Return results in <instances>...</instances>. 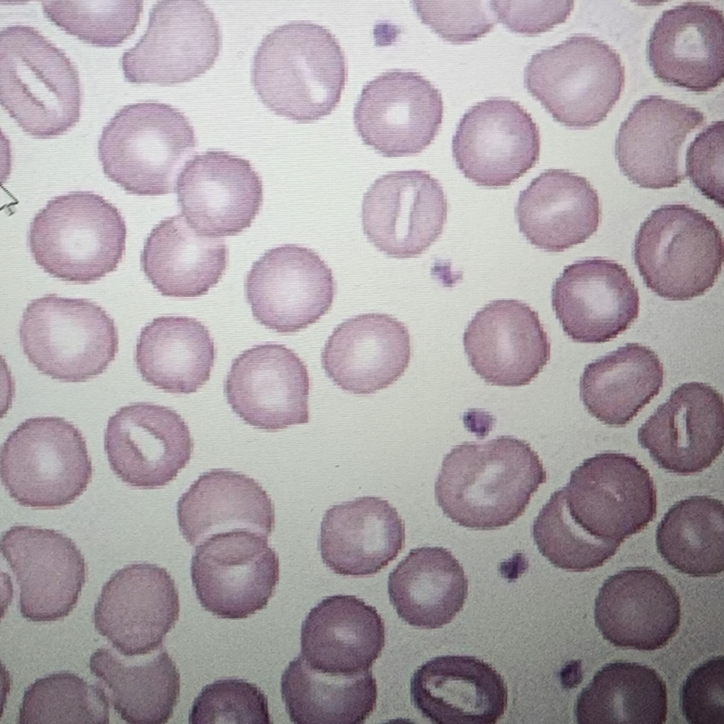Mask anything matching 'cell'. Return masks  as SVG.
Masks as SVG:
<instances>
[{
    "instance_id": "obj_10",
    "label": "cell",
    "mask_w": 724,
    "mask_h": 724,
    "mask_svg": "<svg viewBox=\"0 0 724 724\" xmlns=\"http://www.w3.org/2000/svg\"><path fill=\"white\" fill-rule=\"evenodd\" d=\"M568 510L592 535L620 544L640 532L657 513L648 470L635 457L604 452L585 460L563 488Z\"/></svg>"
},
{
    "instance_id": "obj_29",
    "label": "cell",
    "mask_w": 724,
    "mask_h": 724,
    "mask_svg": "<svg viewBox=\"0 0 724 724\" xmlns=\"http://www.w3.org/2000/svg\"><path fill=\"white\" fill-rule=\"evenodd\" d=\"M410 694L421 715L438 724H494L508 703L501 675L489 663L469 655L428 660L414 672Z\"/></svg>"
},
{
    "instance_id": "obj_4",
    "label": "cell",
    "mask_w": 724,
    "mask_h": 724,
    "mask_svg": "<svg viewBox=\"0 0 724 724\" xmlns=\"http://www.w3.org/2000/svg\"><path fill=\"white\" fill-rule=\"evenodd\" d=\"M126 237L125 221L112 204L93 192L76 191L54 197L36 214L28 243L45 272L89 284L117 269Z\"/></svg>"
},
{
    "instance_id": "obj_40",
    "label": "cell",
    "mask_w": 724,
    "mask_h": 724,
    "mask_svg": "<svg viewBox=\"0 0 724 724\" xmlns=\"http://www.w3.org/2000/svg\"><path fill=\"white\" fill-rule=\"evenodd\" d=\"M578 723H665V682L654 669L617 661L603 666L579 694L574 709Z\"/></svg>"
},
{
    "instance_id": "obj_18",
    "label": "cell",
    "mask_w": 724,
    "mask_h": 724,
    "mask_svg": "<svg viewBox=\"0 0 724 724\" xmlns=\"http://www.w3.org/2000/svg\"><path fill=\"white\" fill-rule=\"evenodd\" d=\"M20 588V611L34 622L54 621L76 607L87 567L74 542L52 529L15 525L1 540Z\"/></svg>"
},
{
    "instance_id": "obj_15",
    "label": "cell",
    "mask_w": 724,
    "mask_h": 724,
    "mask_svg": "<svg viewBox=\"0 0 724 724\" xmlns=\"http://www.w3.org/2000/svg\"><path fill=\"white\" fill-rule=\"evenodd\" d=\"M443 114L439 90L414 71H390L365 84L354 109L362 141L385 157L422 152L434 140Z\"/></svg>"
},
{
    "instance_id": "obj_17",
    "label": "cell",
    "mask_w": 724,
    "mask_h": 724,
    "mask_svg": "<svg viewBox=\"0 0 724 724\" xmlns=\"http://www.w3.org/2000/svg\"><path fill=\"white\" fill-rule=\"evenodd\" d=\"M179 612L178 591L167 570L133 564L115 571L104 584L93 622L120 655L133 657L162 646Z\"/></svg>"
},
{
    "instance_id": "obj_39",
    "label": "cell",
    "mask_w": 724,
    "mask_h": 724,
    "mask_svg": "<svg viewBox=\"0 0 724 724\" xmlns=\"http://www.w3.org/2000/svg\"><path fill=\"white\" fill-rule=\"evenodd\" d=\"M281 693L291 721L297 724L363 723L373 712L378 695L371 670L325 673L301 655L284 671Z\"/></svg>"
},
{
    "instance_id": "obj_38",
    "label": "cell",
    "mask_w": 724,
    "mask_h": 724,
    "mask_svg": "<svg viewBox=\"0 0 724 724\" xmlns=\"http://www.w3.org/2000/svg\"><path fill=\"white\" fill-rule=\"evenodd\" d=\"M663 378L662 364L654 351L628 343L585 366L580 397L590 415L621 427L658 395Z\"/></svg>"
},
{
    "instance_id": "obj_24",
    "label": "cell",
    "mask_w": 724,
    "mask_h": 724,
    "mask_svg": "<svg viewBox=\"0 0 724 724\" xmlns=\"http://www.w3.org/2000/svg\"><path fill=\"white\" fill-rule=\"evenodd\" d=\"M722 395L708 384L677 387L638 428V440L662 469L678 475L703 472L722 453Z\"/></svg>"
},
{
    "instance_id": "obj_9",
    "label": "cell",
    "mask_w": 724,
    "mask_h": 724,
    "mask_svg": "<svg viewBox=\"0 0 724 724\" xmlns=\"http://www.w3.org/2000/svg\"><path fill=\"white\" fill-rule=\"evenodd\" d=\"M28 361L45 375L81 383L103 373L118 351L113 319L95 303L47 294L33 300L19 325Z\"/></svg>"
},
{
    "instance_id": "obj_31",
    "label": "cell",
    "mask_w": 724,
    "mask_h": 724,
    "mask_svg": "<svg viewBox=\"0 0 724 724\" xmlns=\"http://www.w3.org/2000/svg\"><path fill=\"white\" fill-rule=\"evenodd\" d=\"M598 194L584 177L547 169L520 191L515 216L520 232L536 247L560 252L584 243L597 230Z\"/></svg>"
},
{
    "instance_id": "obj_13",
    "label": "cell",
    "mask_w": 724,
    "mask_h": 724,
    "mask_svg": "<svg viewBox=\"0 0 724 724\" xmlns=\"http://www.w3.org/2000/svg\"><path fill=\"white\" fill-rule=\"evenodd\" d=\"M245 295L255 320L278 333H294L316 322L336 292L332 269L310 248L272 247L253 262Z\"/></svg>"
},
{
    "instance_id": "obj_5",
    "label": "cell",
    "mask_w": 724,
    "mask_h": 724,
    "mask_svg": "<svg viewBox=\"0 0 724 724\" xmlns=\"http://www.w3.org/2000/svg\"><path fill=\"white\" fill-rule=\"evenodd\" d=\"M197 146L194 128L182 112L144 102L115 115L102 131L98 151L111 181L129 194L158 196L175 192L182 165Z\"/></svg>"
},
{
    "instance_id": "obj_20",
    "label": "cell",
    "mask_w": 724,
    "mask_h": 724,
    "mask_svg": "<svg viewBox=\"0 0 724 724\" xmlns=\"http://www.w3.org/2000/svg\"><path fill=\"white\" fill-rule=\"evenodd\" d=\"M310 385L307 366L296 352L266 343L232 361L224 394L245 423L274 432L309 421Z\"/></svg>"
},
{
    "instance_id": "obj_2",
    "label": "cell",
    "mask_w": 724,
    "mask_h": 724,
    "mask_svg": "<svg viewBox=\"0 0 724 724\" xmlns=\"http://www.w3.org/2000/svg\"><path fill=\"white\" fill-rule=\"evenodd\" d=\"M345 54L325 27L307 21L278 26L258 46L251 80L275 114L308 123L329 115L347 80Z\"/></svg>"
},
{
    "instance_id": "obj_16",
    "label": "cell",
    "mask_w": 724,
    "mask_h": 724,
    "mask_svg": "<svg viewBox=\"0 0 724 724\" xmlns=\"http://www.w3.org/2000/svg\"><path fill=\"white\" fill-rule=\"evenodd\" d=\"M448 202L439 181L421 170L389 172L363 194V233L375 248L397 259L416 257L441 235Z\"/></svg>"
},
{
    "instance_id": "obj_47",
    "label": "cell",
    "mask_w": 724,
    "mask_h": 724,
    "mask_svg": "<svg viewBox=\"0 0 724 724\" xmlns=\"http://www.w3.org/2000/svg\"><path fill=\"white\" fill-rule=\"evenodd\" d=\"M724 660H708L694 669L681 691L683 715L692 724H723Z\"/></svg>"
},
{
    "instance_id": "obj_27",
    "label": "cell",
    "mask_w": 724,
    "mask_h": 724,
    "mask_svg": "<svg viewBox=\"0 0 724 724\" xmlns=\"http://www.w3.org/2000/svg\"><path fill=\"white\" fill-rule=\"evenodd\" d=\"M705 122L703 114L660 95L638 100L619 127L615 156L622 173L643 188L677 186L685 175L679 164L688 135Z\"/></svg>"
},
{
    "instance_id": "obj_23",
    "label": "cell",
    "mask_w": 724,
    "mask_h": 724,
    "mask_svg": "<svg viewBox=\"0 0 724 724\" xmlns=\"http://www.w3.org/2000/svg\"><path fill=\"white\" fill-rule=\"evenodd\" d=\"M551 306L573 341L600 344L626 330L637 319L638 288L626 269L602 257L566 266L551 288Z\"/></svg>"
},
{
    "instance_id": "obj_46",
    "label": "cell",
    "mask_w": 724,
    "mask_h": 724,
    "mask_svg": "<svg viewBox=\"0 0 724 724\" xmlns=\"http://www.w3.org/2000/svg\"><path fill=\"white\" fill-rule=\"evenodd\" d=\"M423 23L452 43L475 40L490 32L496 23L491 1H411Z\"/></svg>"
},
{
    "instance_id": "obj_8",
    "label": "cell",
    "mask_w": 724,
    "mask_h": 724,
    "mask_svg": "<svg viewBox=\"0 0 724 724\" xmlns=\"http://www.w3.org/2000/svg\"><path fill=\"white\" fill-rule=\"evenodd\" d=\"M92 472L83 434L62 417L28 419L1 447V481L23 506L54 509L68 505L86 489Z\"/></svg>"
},
{
    "instance_id": "obj_11",
    "label": "cell",
    "mask_w": 724,
    "mask_h": 724,
    "mask_svg": "<svg viewBox=\"0 0 724 724\" xmlns=\"http://www.w3.org/2000/svg\"><path fill=\"white\" fill-rule=\"evenodd\" d=\"M221 47L218 22L202 1H159L146 32L120 59L125 79L162 86L190 81L212 67Z\"/></svg>"
},
{
    "instance_id": "obj_30",
    "label": "cell",
    "mask_w": 724,
    "mask_h": 724,
    "mask_svg": "<svg viewBox=\"0 0 724 724\" xmlns=\"http://www.w3.org/2000/svg\"><path fill=\"white\" fill-rule=\"evenodd\" d=\"M404 544L405 524L397 509L388 501L367 496L327 510L318 541L326 566L354 577L378 573Z\"/></svg>"
},
{
    "instance_id": "obj_21",
    "label": "cell",
    "mask_w": 724,
    "mask_h": 724,
    "mask_svg": "<svg viewBox=\"0 0 724 724\" xmlns=\"http://www.w3.org/2000/svg\"><path fill=\"white\" fill-rule=\"evenodd\" d=\"M175 192L188 223L214 238L249 228L263 202L262 180L250 162L223 151H207L186 161Z\"/></svg>"
},
{
    "instance_id": "obj_1",
    "label": "cell",
    "mask_w": 724,
    "mask_h": 724,
    "mask_svg": "<svg viewBox=\"0 0 724 724\" xmlns=\"http://www.w3.org/2000/svg\"><path fill=\"white\" fill-rule=\"evenodd\" d=\"M546 481L547 472L531 445L501 436L452 448L443 457L435 498L443 513L460 526L495 530L520 517Z\"/></svg>"
},
{
    "instance_id": "obj_48",
    "label": "cell",
    "mask_w": 724,
    "mask_h": 724,
    "mask_svg": "<svg viewBox=\"0 0 724 724\" xmlns=\"http://www.w3.org/2000/svg\"><path fill=\"white\" fill-rule=\"evenodd\" d=\"M686 175L706 198L723 207V122H712L689 144Z\"/></svg>"
},
{
    "instance_id": "obj_41",
    "label": "cell",
    "mask_w": 724,
    "mask_h": 724,
    "mask_svg": "<svg viewBox=\"0 0 724 724\" xmlns=\"http://www.w3.org/2000/svg\"><path fill=\"white\" fill-rule=\"evenodd\" d=\"M721 501L692 496L675 503L656 530L657 549L674 569L692 577L718 575L724 568Z\"/></svg>"
},
{
    "instance_id": "obj_35",
    "label": "cell",
    "mask_w": 724,
    "mask_h": 724,
    "mask_svg": "<svg viewBox=\"0 0 724 724\" xmlns=\"http://www.w3.org/2000/svg\"><path fill=\"white\" fill-rule=\"evenodd\" d=\"M387 591L403 621L421 629H438L462 609L468 581L450 551L442 547H421L411 549L390 573Z\"/></svg>"
},
{
    "instance_id": "obj_34",
    "label": "cell",
    "mask_w": 724,
    "mask_h": 724,
    "mask_svg": "<svg viewBox=\"0 0 724 724\" xmlns=\"http://www.w3.org/2000/svg\"><path fill=\"white\" fill-rule=\"evenodd\" d=\"M228 257L224 240L199 233L179 214L153 228L140 261L145 276L162 296L195 298L218 284Z\"/></svg>"
},
{
    "instance_id": "obj_45",
    "label": "cell",
    "mask_w": 724,
    "mask_h": 724,
    "mask_svg": "<svg viewBox=\"0 0 724 724\" xmlns=\"http://www.w3.org/2000/svg\"><path fill=\"white\" fill-rule=\"evenodd\" d=\"M190 723H270L268 700L255 684L221 679L207 684L195 698Z\"/></svg>"
},
{
    "instance_id": "obj_14",
    "label": "cell",
    "mask_w": 724,
    "mask_h": 724,
    "mask_svg": "<svg viewBox=\"0 0 724 724\" xmlns=\"http://www.w3.org/2000/svg\"><path fill=\"white\" fill-rule=\"evenodd\" d=\"M455 165L478 186L506 187L539 160V130L518 102L491 98L471 107L452 139Z\"/></svg>"
},
{
    "instance_id": "obj_32",
    "label": "cell",
    "mask_w": 724,
    "mask_h": 724,
    "mask_svg": "<svg viewBox=\"0 0 724 724\" xmlns=\"http://www.w3.org/2000/svg\"><path fill=\"white\" fill-rule=\"evenodd\" d=\"M385 641L384 621L375 607L354 595H332L305 617L300 655L319 671L353 675L369 670Z\"/></svg>"
},
{
    "instance_id": "obj_22",
    "label": "cell",
    "mask_w": 724,
    "mask_h": 724,
    "mask_svg": "<svg viewBox=\"0 0 724 724\" xmlns=\"http://www.w3.org/2000/svg\"><path fill=\"white\" fill-rule=\"evenodd\" d=\"M469 364L486 383L528 385L551 356L537 311L515 299L492 300L476 313L463 334Z\"/></svg>"
},
{
    "instance_id": "obj_7",
    "label": "cell",
    "mask_w": 724,
    "mask_h": 724,
    "mask_svg": "<svg viewBox=\"0 0 724 724\" xmlns=\"http://www.w3.org/2000/svg\"><path fill=\"white\" fill-rule=\"evenodd\" d=\"M643 282L669 300H688L713 287L722 270V232L704 213L684 204L654 209L634 240Z\"/></svg>"
},
{
    "instance_id": "obj_49",
    "label": "cell",
    "mask_w": 724,
    "mask_h": 724,
    "mask_svg": "<svg viewBox=\"0 0 724 724\" xmlns=\"http://www.w3.org/2000/svg\"><path fill=\"white\" fill-rule=\"evenodd\" d=\"M496 18L510 31L535 35L566 21L573 1H491Z\"/></svg>"
},
{
    "instance_id": "obj_6",
    "label": "cell",
    "mask_w": 724,
    "mask_h": 724,
    "mask_svg": "<svg viewBox=\"0 0 724 724\" xmlns=\"http://www.w3.org/2000/svg\"><path fill=\"white\" fill-rule=\"evenodd\" d=\"M624 81L619 54L585 34L535 53L524 70L527 91L556 121L573 128L603 121L619 100Z\"/></svg>"
},
{
    "instance_id": "obj_12",
    "label": "cell",
    "mask_w": 724,
    "mask_h": 724,
    "mask_svg": "<svg viewBox=\"0 0 724 724\" xmlns=\"http://www.w3.org/2000/svg\"><path fill=\"white\" fill-rule=\"evenodd\" d=\"M192 585L201 605L223 619L265 608L279 580V560L268 537L249 530L214 535L196 547Z\"/></svg>"
},
{
    "instance_id": "obj_25",
    "label": "cell",
    "mask_w": 724,
    "mask_h": 724,
    "mask_svg": "<svg viewBox=\"0 0 724 724\" xmlns=\"http://www.w3.org/2000/svg\"><path fill=\"white\" fill-rule=\"evenodd\" d=\"M723 11L707 2L687 1L665 10L651 30L647 59L660 81L706 93L724 78Z\"/></svg>"
},
{
    "instance_id": "obj_44",
    "label": "cell",
    "mask_w": 724,
    "mask_h": 724,
    "mask_svg": "<svg viewBox=\"0 0 724 724\" xmlns=\"http://www.w3.org/2000/svg\"><path fill=\"white\" fill-rule=\"evenodd\" d=\"M46 17L86 43L117 47L135 31L143 1H43Z\"/></svg>"
},
{
    "instance_id": "obj_42",
    "label": "cell",
    "mask_w": 724,
    "mask_h": 724,
    "mask_svg": "<svg viewBox=\"0 0 724 724\" xmlns=\"http://www.w3.org/2000/svg\"><path fill=\"white\" fill-rule=\"evenodd\" d=\"M109 718L103 688L62 671L37 679L25 690L18 723L107 724Z\"/></svg>"
},
{
    "instance_id": "obj_37",
    "label": "cell",
    "mask_w": 724,
    "mask_h": 724,
    "mask_svg": "<svg viewBox=\"0 0 724 724\" xmlns=\"http://www.w3.org/2000/svg\"><path fill=\"white\" fill-rule=\"evenodd\" d=\"M215 347L207 327L194 317L161 316L142 328L135 362L146 383L168 392L188 395L209 379Z\"/></svg>"
},
{
    "instance_id": "obj_28",
    "label": "cell",
    "mask_w": 724,
    "mask_h": 724,
    "mask_svg": "<svg viewBox=\"0 0 724 724\" xmlns=\"http://www.w3.org/2000/svg\"><path fill=\"white\" fill-rule=\"evenodd\" d=\"M411 358L407 327L396 317L368 313L339 324L321 354L326 375L344 391L370 395L396 382Z\"/></svg>"
},
{
    "instance_id": "obj_43",
    "label": "cell",
    "mask_w": 724,
    "mask_h": 724,
    "mask_svg": "<svg viewBox=\"0 0 724 724\" xmlns=\"http://www.w3.org/2000/svg\"><path fill=\"white\" fill-rule=\"evenodd\" d=\"M532 535L539 552L552 565L573 572L602 566L620 547L592 535L575 521L566 506L563 488L554 491L539 510Z\"/></svg>"
},
{
    "instance_id": "obj_33",
    "label": "cell",
    "mask_w": 724,
    "mask_h": 724,
    "mask_svg": "<svg viewBox=\"0 0 724 724\" xmlns=\"http://www.w3.org/2000/svg\"><path fill=\"white\" fill-rule=\"evenodd\" d=\"M179 530L197 547L222 532L249 530L269 537L275 524L271 498L255 479L228 469L202 474L177 503Z\"/></svg>"
},
{
    "instance_id": "obj_36",
    "label": "cell",
    "mask_w": 724,
    "mask_h": 724,
    "mask_svg": "<svg viewBox=\"0 0 724 724\" xmlns=\"http://www.w3.org/2000/svg\"><path fill=\"white\" fill-rule=\"evenodd\" d=\"M135 658L101 647L90 658V670L107 688V698L128 723L160 724L171 718L180 688V674L166 650Z\"/></svg>"
},
{
    "instance_id": "obj_19",
    "label": "cell",
    "mask_w": 724,
    "mask_h": 724,
    "mask_svg": "<svg viewBox=\"0 0 724 724\" xmlns=\"http://www.w3.org/2000/svg\"><path fill=\"white\" fill-rule=\"evenodd\" d=\"M104 448L112 470L124 482L156 489L173 481L186 466L194 443L188 425L176 411L137 402L109 418Z\"/></svg>"
},
{
    "instance_id": "obj_3",
    "label": "cell",
    "mask_w": 724,
    "mask_h": 724,
    "mask_svg": "<svg viewBox=\"0 0 724 724\" xmlns=\"http://www.w3.org/2000/svg\"><path fill=\"white\" fill-rule=\"evenodd\" d=\"M0 103L30 136L62 135L80 119L78 71L35 28L7 26L0 33Z\"/></svg>"
},
{
    "instance_id": "obj_26",
    "label": "cell",
    "mask_w": 724,
    "mask_h": 724,
    "mask_svg": "<svg viewBox=\"0 0 724 724\" xmlns=\"http://www.w3.org/2000/svg\"><path fill=\"white\" fill-rule=\"evenodd\" d=\"M679 597L668 579L648 567L629 568L609 577L595 599V621L617 647L655 650L676 634Z\"/></svg>"
}]
</instances>
